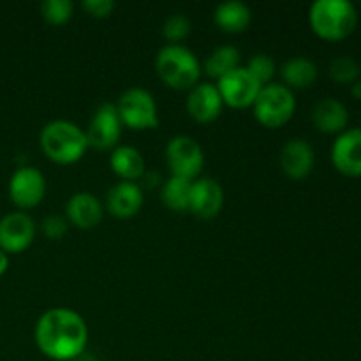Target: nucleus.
Returning a JSON list of instances; mask_svg holds the SVG:
<instances>
[{
	"instance_id": "nucleus-1",
	"label": "nucleus",
	"mask_w": 361,
	"mask_h": 361,
	"mask_svg": "<svg viewBox=\"0 0 361 361\" xmlns=\"http://www.w3.org/2000/svg\"><path fill=\"white\" fill-rule=\"evenodd\" d=\"M39 351L53 361H74L88 344L87 321L73 309L55 307L42 314L34 328Z\"/></svg>"
},
{
	"instance_id": "nucleus-2",
	"label": "nucleus",
	"mask_w": 361,
	"mask_h": 361,
	"mask_svg": "<svg viewBox=\"0 0 361 361\" xmlns=\"http://www.w3.org/2000/svg\"><path fill=\"white\" fill-rule=\"evenodd\" d=\"M39 145L46 157L60 166L76 164L88 150L87 134L69 120H51L39 134Z\"/></svg>"
},
{
	"instance_id": "nucleus-3",
	"label": "nucleus",
	"mask_w": 361,
	"mask_h": 361,
	"mask_svg": "<svg viewBox=\"0 0 361 361\" xmlns=\"http://www.w3.org/2000/svg\"><path fill=\"white\" fill-rule=\"evenodd\" d=\"M310 28L324 41H342L355 32L358 11L349 0H316L309 11Z\"/></svg>"
},
{
	"instance_id": "nucleus-4",
	"label": "nucleus",
	"mask_w": 361,
	"mask_h": 361,
	"mask_svg": "<svg viewBox=\"0 0 361 361\" xmlns=\"http://www.w3.org/2000/svg\"><path fill=\"white\" fill-rule=\"evenodd\" d=\"M155 71L166 87L190 90L200 83L203 69L197 56L182 44H166L155 56Z\"/></svg>"
},
{
	"instance_id": "nucleus-5",
	"label": "nucleus",
	"mask_w": 361,
	"mask_h": 361,
	"mask_svg": "<svg viewBox=\"0 0 361 361\" xmlns=\"http://www.w3.org/2000/svg\"><path fill=\"white\" fill-rule=\"evenodd\" d=\"M254 116L267 129L284 127L295 116L296 97L295 92L279 83L263 87L252 104Z\"/></svg>"
},
{
	"instance_id": "nucleus-6",
	"label": "nucleus",
	"mask_w": 361,
	"mask_h": 361,
	"mask_svg": "<svg viewBox=\"0 0 361 361\" xmlns=\"http://www.w3.org/2000/svg\"><path fill=\"white\" fill-rule=\"evenodd\" d=\"M115 106L123 127L133 130H150L157 129L161 123L157 102L145 88H127Z\"/></svg>"
},
{
	"instance_id": "nucleus-7",
	"label": "nucleus",
	"mask_w": 361,
	"mask_h": 361,
	"mask_svg": "<svg viewBox=\"0 0 361 361\" xmlns=\"http://www.w3.org/2000/svg\"><path fill=\"white\" fill-rule=\"evenodd\" d=\"M164 155L171 176H180L190 182L200 178L204 168V152L194 137L185 134L171 137L166 145Z\"/></svg>"
},
{
	"instance_id": "nucleus-8",
	"label": "nucleus",
	"mask_w": 361,
	"mask_h": 361,
	"mask_svg": "<svg viewBox=\"0 0 361 361\" xmlns=\"http://www.w3.org/2000/svg\"><path fill=\"white\" fill-rule=\"evenodd\" d=\"M9 200L20 212L39 207L46 196V178L34 166H21L11 175Z\"/></svg>"
},
{
	"instance_id": "nucleus-9",
	"label": "nucleus",
	"mask_w": 361,
	"mask_h": 361,
	"mask_svg": "<svg viewBox=\"0 0 361 361\" xmlns=\"http://www.w3.org/2000/svg\"><path fill=\"white\" fill-rule=\"evenodd\" d=\"M122 120L115 104H101L92 115L88 122V129L85 130L88 141V148H95L99 152L113 150L118 147L120 136H122Z\"/></svg>"
},
{
	"instance_id": "nucleus-10",
	"label": "nucleus",
	"mask_w": 361,
	"mask_h": 361,
	"mask_svg": "<svg viewBox=\"0 0 361 361\" xmlns=\"http://www.w3.org/2000/svg\"><path fill=\"white\" fill-rule=\"evenodd\" d=\"M217 90L221 94L222 102L229 108L245 109L250 108L256 101L257 94L263 87L254 80L252 74L247 71V67H236L229 74L217 81Z\"/></svg>"
},
{
	"instance_id": "nucleus-11",
	"label": "nucleus",
	"mask_w": 361,
	"mask_h": 361,
	"mask_svg": "<svg viewBox=\"0 0 361 361\" xmlns=\"http://www.w3.org/2000/svg\"><path fill=\"white\" fill-rule=\"evenodd\" d=\"M35 222L27 212H11L0 219V249L9 254H20L34 243Z\"/></svg>"
},
{
	"instance_id": "nucleus-12",
	"label": "nucleus",
	"mask_w": 361,
	"mask_h": 361,
	"mask_svg": "<svg viewBox=\"0 0 361 361\" xmlns=\"http://www.w3.org/2000/svg\"><path fill=\"white\" fill-rule=\"evenodd\" d=\"M224 207V189L210 176H200L190 185L189 212L200 219H215Z\"/></svg>"
},
{
	"instance_id": "nucleus-13",
	"label": "nucleus",
	"mask_w": 361,
	"mask_h": 361,
	"mask_svg": "<svg viewBox=\"0 0 361 361\" xmlns=\"http://www.w3.org/2000/svg\"><path fill=\"white\" fill-rule=\"evenodd\" d=\"M331 162L345 176H361V127H351L335 137Z\"/></svg>"
},
{
	"instance_id": "nucleus-14",
	"label": "nucleus",
	"mask_w": 361,
	"mask_h": 361,
	"mask_svg": "<svg viewBox=\"0 0 361 361\" xmlns=\"http://www.w3.org/2000/svg\"><path fill=\"white\" fill-rule=\"evenodd\" d=\"M279 164L284 175L291 180L307 178L316 166V154H314L312 145L302 137H293L281 148Z\"/></svg>"
},
{
	"instance_id": "nucleus-15",
	"label": "nucleus",
	"mask_w": 361,
	"mask_h": 361,
	"mask_svg": "<svg viewBox=\"0 0 361 361\" xmlns=\"http://www.w3.org/2000/svg\"><path fill=\"white\" fill-rule=\"evenodd\" d=\"M224 102L215 83H197L189 90L187 97V113L197 123H212L221 116Z\"/></svg>"
},
{
	"instance_id": "nucleus-16",
	"label": "nucleus",
	"mask_w": 361,
	"mask_h": 361,
	"mask_svg": "<svg viewBox=\"0 0 361 361\" xmlns=\"http://www.w3.org/2000/svg\"><path fill=\"white\" fill-rule=\"evenodd\" d=\"M102 217H104V207L99 201L97 196L92 192H81L73 194L66 203V219L71 226L78 229H94L101 224Z\"/></svg>"
},
{
	"instance_id": "nucleus-17",
	"label": "nucleus",
	"mask_w": 361,
	"mask_h": 361,
	"mask_svg": "<svg viewBox=\"0 0 361 361\" xmlns=\"http://www.w3.org/2000/svg\"><path fill=\"white\" fill-rule=\"evenodd\" d=\"M143 187L137 182H122L111 187L106 194V208L116 219H130L143 207Z\"/></svg>"
},
{
	"instance_id": "nucleus-18",
	"label": "nucleus",
	"mask_w": 361,
	"mask_h": 361,
	"mask_svg": "<svg viewBox=\"0 0 361 361\" xmlns=\"http://www.w3.org/2000/svg\"><path fill=\"white\" fill-rule=\"evenodd\" d=\"M312 123L324 134H341L348 129L349 111L344 102L334 97H324L312 108Z\"/></svg>"
},
{
	"instance_id": "nucleus-19",
	"label": "nucleus",
	"mask_w": 361,
	"mask_h": 361,
	"mask_svg": "<svg viewBox=\"0 0 361 361\" xmlns=\"http://www.w3.org/2000/svg\"><path fill=\"white\" fill-rule=\"evenodd\" d=\"M109 168L122 182H137L147 171L143 154L129 145H118L113 148L109 155Z\"/></svg>"
},
{
	"instance_id": "nucleus-20",
	"label": "nucleus",
	"mask_w": 361,
	"mask_h": 361,
	"mask_svg": "<svg viewBox=\"0 0 361 361\" xmlns=\"http://www.w3.org/2000/svg\"><path fill=\"white\" fill-rule=\"evenodd\" d=\"M214 21L219 30L226 32V34H242L252 21V11L240 0H229V2H222L215 7Z\"/></svg>"
},
{
	"instance_id": "nucleus-21",
	"label": "nucleus",
	"mask_w": 361,
	"mask_h": 361,
	"mask_svg": "<svg viewBox=\"0 0 361 361\" xmlns=\"http://www.w3.org/2000/svg\"><path fill=\"white\" fill-rule=\"evenodd\" d=\"M317 76H319V69H317L316 62H312L307 56H293V59L286 60L281 67V78L284 81V87L289 90H303V88H310L316 83Z\"/></svg>"
},
{
	"instance_id": "nucleus-22",
	"label": "nucleus",
	"mask_w": 361,
	"mask_h": 361,
	"mask_svg": "<svg viewBox=\"0 0 361 361\" xmlns=\"http://www.w3.org/2000/svg\"><path fill=\"white\" fill-rule=\"evenodd\" d=\"M236 67H240V49L235 48V46H219L207 56L201 69L212 80L219 81L226 74L235 71Z\"/></svg>"
},
{
	"instance_id": "nucleus-23",
	"label": "nucleus",
	"mask_w": 361,
	"mask_h": 361,
	"mask_svg": "<svg viewBox=\"0 0 361 361\" xmlns=\"http://www.w3.org/2000/svg\"><path fill=\"white\" fill-rule=\"evenodd\" d=\"M190 185L192 182L180 176H169L161 185V201L166 208L176 214L189 212L190 201Z\"/></svg>"
},
{
	"instance_id": "nucleus-24",
	"label": "nucleus",
	"mask_w": 361,
	"mask_h": 361,
	"mask_svg": "<svg viewBox=\"0 0 361 361\" xmlns=\"http://www.w3.org/2000/svg\"><path fill=\"white\" fill-rule=\"evenodd\" d=\"M328 74H330V78L335 83L353 85L356 80H360L361 69L360 63L353 56L342 55L331 60L330 67H328Z\"/></svg>"
},
{
	"instance_id": "nucleus-25",
	"label": "nucleus",
	"mask_w": 361,
	"mask_h": 361,
	"mask_svg": "<svg viewBox=\"0 0 361 361\" xmlns=\"http://www.w3.org/2000/svg\"><path fill=\"white\" fill-rule=\"evenodd\" d=\"M42 20L53 27H60L74 16V4L71 0H44L39 7Z\"/></svg>"
},
{
	"instance_id": "nucleus-26",
	"label": "nucleus",
	"mask_w": 361,
	"mask_h": 361,
	"mask_svg": "<svg viewBox=\"0 0 361 361\" xmlns=\"http://www.w3.org/2000/svg\"><path fill=\"white\" fill-rule=\"evenodd\" d=\"M190 30H192V23H190L189 16L176 13L171 14L162 25V37L168 41V44H180L189 37Z\"/></svg>"
},
{
	"instance_id": "nucleus-27",
	"label": "nucleus",
	"mask_w": 361,
	"mask_h": 361,
	"mask_svg": "<svg viewBox=\"0 0 361 361\" xmlns=\"http://www.w3.org/2000/svg\"><path fill=\"white\" fill-rule=\"evenodd\" d=\"M247 71L254 76V80L261 85V87H267V85L274 83V76L277 73V66H275V60L271 59L267 53H257L247 63Z\"/></svg>"
},
{
	"instance_id": "nucleus-28",
	"label": "nucleus",
	"mask_w": 361,
	"mask_h": 361,
	"mask_svg": "<svg viewBox=\"0 0 361 361\" xmlns=\"http://www.w3.org/2000/svg\"><path fill=\"white\" fill-rule=\"evenodd\" d=\"M69 222L62 215H48L44 221L41 222V233L44 235V238L48 240H62L66 236V233L69 231Z\"/></svg>"
},
{
	"instance_id": "nucleus-29",
	"label": "nucleus",
	"mask_w": 361,
	"mask_h": 361,
	"mask_svg": "<svg viewBox=\"0 0 361 361\" xmlns=\"http://www.w3.org/2000/svg\"><path fill=\"white\" fill-rule=\"evenodd\" d=\"M116 4L113 0H85L81 4V9L88 14L90 18H95V20H104V18H109L115 11Z\"/></svg>"
},
{
	"instance_id": "nucleus-30",
	"label": "nucleus",
	"mask_w": 361,
	"mask_h": 361,
	"mask_svg": "<svg viewBox=\"0 0 361 361\" xmlns=\"http://www.w3.org/2000/svg\"><path fill=\"white\" fill-rule=\"evenodd\" d=\"M9 270V256L0 249V277Z\"/></svg>"
},
{
	"instance_id": "nucleus-31",
	"label": "nucleus",
	"mask_w": 361,
	"mask_h": 361,
	"mask_svg": "<svg viewBox=\"0 0 361 361\" xmlns=\"http://www.w3.org/2000/svg\"><path fill=\"white\" fill-rule=\"evenodd\" d=\"M351 95L356 99H361V80H356L351 85Z\"/></svg>"
}]
</instances>
